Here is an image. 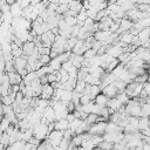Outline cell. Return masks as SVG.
Here are the masks:
<instances>
[{
	"label": "cell",
	"mask_w": 150,
	"mask_h": 150,
	"mask_svg": "<svg viewBox=\"0 0 150 150\" xmlns=\"http://www.w3.org/2000/svg\"><path fill=\"white\" fill-rule=\"evenodd\" d=\"M55 94V89L52 87V84H45L43 86V89H42V93H41V96L40 98H43V100H47V101H50L53 98Z\"/></svg>",
	"instance_id": "3957f363"
},
{
	"label": "cell",
	"mask_w": 150,
	"mask_h": 150,
	"mask_svg": "<svg viewBox=\"0 0 150 150\" xmlns=\"http://www.w3.org/2000/svg\"><path fill=\"white\" fill-rule=\"evenodd\" d=\"M97 148H100V149H102V150H112L114 144L110 143V142H105V141H103Z\"/></svg>",
	"instance_id": "ffe728a7"
},
{
	"label": "cell",
	"mask_w": 150,
	"mask_h": 150,
	"mask_svg": "<svg viewBox=\"0 0 150 150\" xmlns=\"http://www.w3.org/2000/svg\"><path fill=\"white\" fill-rule=\"evenodd\" d=\"M8 75V79H9V84L11 86H15V84H20L22 82V76L20 74H18L16 71H13V73H9L7 74Z\"/></svg>",
	"instance_id": "8fae6325"
},
{
	"label": "cell",
	"mask_w": 150,
	"mask_h": 150,
	"mask_svg": "<svg viewBox=\"0 0 150 150\" xmlns=\"http://www.w3.org/2000/svg\"><path fill=\"white\" fill-rule=\"evenodd\" d=\"M141 117H149L150 118V103L145 102L141 107Z\"/></svg>",
	"instance_id": "9a60e30c"
},
{
	"label": "cell",
	"mask_w": 150,
	"mask_h": 150,
	"mask_svg": "<svg viewBox=\"0 0 150 150\" xmlns=\"http://www.w3.org/2000/svg\"><path fill=\"white\" fill-rule=\"evenodd\" d=\"M144 90L146 91V94H148V96H150V83H149V82H146V83H144Z\"/></svg>",
	"instance_id": "7402d4cb"
},
{
	"label": "cell",
	"mask_w": 150,
	"mask_h": 150,
	"mask_svg": "<svg viewBox=\"0 0 150 150\" xmlns=\"http://www.w3.org/2000/svg\"><path fill=\"white\" fill-rule=\"evenodd\" d=\"M102 93H103L108 98H114V97H116V96H117L118 90H117L112 84H109V86H107V87L102 90Z\"/></svg>",
	"instance_id": "30bf717a"
},
{
	"label": "cell",
	"mask_w": 150,
	"mask_h": 150,
	"mask_svg": "<svg viewBox=\"0 0 150 150\" xmlns=\"http://www.w3.org/2000/svg\"><path fill=\"white\" fill-rule=\"evenodd\" d=\"M108 101H109V98L103 94V93H101V94H98L96 97H95V100H94V102H95V104H97L98 107H107V103H108Z\"/></svg>",
	"instance_id": "7c38bea8"
},
{
	"label": "cell",
	"mask_w": 150,
	"mask_h": 150,
	"mask_svg": "<svg viewBox=\"0 0 150 150\" xmlns=\"http://www.w3.org/2000/svg\"><path fill=\"white\" fill-rule=\"evenodd\" d=\"M46 139L49 142V144L52 146L57 148L60 145L61 141L63 139V132L62 131H57V130H53V131L49 132V135H48V137Z\"/></svg>",
	"instance_id": "6da1fadb"
},
{
	"label": "cell",
	"mask_w": 150,
	"mask_h": 150,
	"mask_svg": "<svg viewBox=\"0 0 150 150\" xmlns=\"http://www.w3.org/2000/svg\"><path fill=\"white\" fill-rule=\"evenodd\" d=\"M149 123H150L149 117H141L139 122H138V131H143L145 129H149Z\"/></svg>",
	"instance_id": "4fadbf2b"
},
{
	"label": "cell",
	"mask_w": 150,
	"mask_h": 150,
	"mask_svg": "<svg viewBox=\"0 0 150 150\" xmlns=\"http://www.w3.org/2000/svg\"><path fill=\"white\" fill-rule=\"evenodd\" d=\"M97 54H96V52L94 50V49H88L84 54H83V57H84V60H87V61H90V60H93L95 56H96Z\"/></svg>",
	"instance_id": "d6986e66"
},
{
	"label": "cell",
	"mask_w": 150,
	"mask_h": 150,
	"mask_svg": "<svg viewBox=\"0 0 150 150\" xmlns=\"http://www.w3.org/2000/svg\"><path fill=\"white\" fill-rule=\"evenodd\" d=\"M54 127H55V130L57 131H66L69 129V122L66 120V118H62V120H57L55 123H54Z\"/></svg>",
	"instance_id": "9c48e42d"
},
{
	"label": "cell",
	"mask_w": 150,
	"mask_h": 150,
	"mask_svg": "<svg viewBox=\"0 0 150 150\" xmlns=\"http://www.w3.org/2000/svg\"><path fill=\"white\" fill-rule=\"evenodd\" d=\"M111 35V32L110 30H98L94 34V38L96 41H100V42H105Z\"/></svg>",
	"instance_id": "8992f818"
},
{
	"label": "cell",
	"mask_w": 150,
	"mask_h": 150,
	"mask_svg": "<svg viewBox=\"0 0 150 150\" xmlns=\"http://www.w3.org/2000/svg\"><path fill=\"white\" fill-rule=\"evenodd\" d=\"M118 132H123V129L118 124L108 121L107 128H105V134H118Z\"/></svg>",
	"instance_id": "52a82bcc"
},
{
	"label": "cell",
	"mask_w": 150,
	"mask_h": 150,
	"mask_svg": "<svg viewBox=\"0 0 150 150\" xmlns=\"http://www.w3.org/2000/svg\"><path fill=\"white\" fill-rule=\"evenodd\" d=\"M21 48H22L23 55H26V56H30V55L34 53V50L36 49L35 43H34L33 41H27V42H25Z\"/></svg>",
	"instance_id": "5b68a950"
},
{
	"label": "cell",
	"mask_w": 150,
	"mask_h": 150,
	"mask_svg": "<svg viewBox=\"0 0 150 150\" xmlns=\"http://www.w3.org/2000/svg\"><path fill=\"white\" fill-rule=\"evenodd\" d=\"M116 98L118 100V102L122 104V105H125L129 101H130V97L128 96V94L125 93V91H122V93H118L117 94V96H116Z\"/></svg>",
	"instance_id": "5bb4252c"
},
{
	"label": "cell",
	"mask_w": 150,
	"mask_h": 150,
	"mask_svg": "<svg viewBox=\"0 0 150 150\" xmlns=\"http://www.w3.org/2000/svg\"><path fill=\"white\" fill-rule=\"evenodd\" d=\"M137 38H138V41L141 42L142 46H143L144 43L149 42V40H150V29H149V28H144V29H142V30L138 33Z\"/></svg>",
	"instance_id": "ba28073f"
},
{
	"label": "cell",
	"mask_w": 150,
	"mask_h": 150,
	"mask_svg": "<svg viewBox=\"0 0 150 150\" xmlns=\"http://www.w3.org/2000/svg\"><path fill=\"white\" fill-rule=\"evenodd\" d=\"M74 66H73V63H71V61L69 60V61H67V62H64V63H62V67H61V69H63V70H66L67 73L73 68Z\"/></svg>",
	"instance_id": "44dd1931"
},
{
	"label": "cell",
	"mask_w": 150,
	"mask_h": 150,
	"mask_svg": "<svg viewBox=\"0 0 150 150\" xmlns=\"http://www.w3.org/2000/svg\"><path fill=\"white\" fill-rule=\"evenodd\" d=\"M97 115H95V114H89L88 116H87V118L84 120V122L89 125V127H91V125H94L95 123H97Z\"/></svg>",
	"instance_id": "e0dca14e"
},
{
	"label": "cell",
	"mask_w": 150,
	"mask_h": 150,
	"mask_svg": "<svg viewBox=\"0 0 150 150\" xmlns=\"http://www.w3.org/2000/svg\"><path fill=\"white\" fill-rule=\"evenodd\" d=\"M101 93H102V91H101V89H100L98 86H91V87H90V94H89V96H90L91 100L94 101L95 97H96L98 94H101Z\"/></svg>",
	"instance_id": "ac0fdd59"
},
{
	"label": "cell",
	"mask_w": 150,
	"mask_h": 150,
	"mask_svg": "<svg viewBox=\"0 0 150 150\" xmlns=\"http://www.w3.org/2000/svg\"><path fill=\"white\" fill-rule=\"evenodd\" d=\"M86 86H87V83L84 81H79L77 80V82L75 84V88H74V91H76L79 94H83V90H84Z\"/></svg>",
	"instance_id": "2e32d148"
},
{
	"label": "cell",
	"mask_w": 150,
	"mask_h": 150,
	"mask_svg": "<svg viewBox=\"0 0 150 150\" xmlns=\"http://www.w3.org/2000/svg\"><path fill=\"white\" fill-rule=\"evenodd\" d=\"M107 123L108 122H97V123H95L94 125H91L89 128L88 134H90L93 136H103L105 134Z\"/></svg>",
	"instance_id": "7a4b0ae2"
},
{
	"label": "cell",
	"mask_w": 150,
	"mask_h": 150,
	"mask_svg": "<svg viewBox=\"0 0 150 150\" xmlns=\"http://www.w3.org/2000/svg\"><path fill=\"white\" fill-rule=\"evenodd\" d=\"M122 107H124V105H122V104L118 102V100H117L116 97L109 98V101H108V103H107V108L110 110V114H114V112L118 111Z\"/></svg>",
	"instance_id": "277c9868"
}]
</instances>
